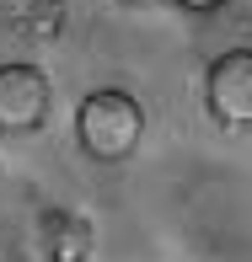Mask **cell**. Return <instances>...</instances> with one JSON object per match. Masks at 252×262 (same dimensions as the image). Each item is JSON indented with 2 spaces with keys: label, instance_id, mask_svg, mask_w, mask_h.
Wrapping results in <instances>:
<instances>
[{
  "label": "cell",
  "instance_id": "6da1fadb",
  "mask_svg": "<svg viewBox=\"0 0 252 262\" xmlns=\"http://www.w3.org/2000/svg\"><path fill=\"white\" fill-rule=\"evenodd\" d=\"M140 139H145V107L140 97H129V91L118 86H102V91H86L75 107V145L86 161L97 166H118L129 161L140 150Z\"/></svg>",
  "mask_w": 252,
  "mask_h": 262
},
{
  "label": "cell",
  "instance_id": "7a4b0ae2",
  "mask_svg": "<svg viewBox=\"0 0 252 262\" xmlns=\"http://www.w3.org/2000/svg\"><path fill=\"white\" fill-rule=\"evenodd\" d=\"M54 113V80L32 59L0 64V134H38Z\"/></svg>",
  "mask_w": 252,
  "mask_h": 262
},
{
  "label": "cell",
  "instance_id": "3957f363",
  "mask_svg": "<svg viewBox=\"0 0 252 262\" xmlns=\"http://www.w3.org/2000/svg\"><path fill=\"white\" fill-rule=\"evenodd\" d=\"M204 107L220 128H252V49H225L209 59Z\"/></svg>",
  "mask_w": 252,
  "mask_h": 262
},
{
  "label": "cell",
  "instance_id": "277c9868",
  "mask_svg": "<svg viewBox=\"0 0 252 262\" xmlns=\"http://www.w3.org/2000/svg\"><path fill=\"white\" fill-rule=\"evenodd\" d=\"M38 246H43V262H91V252H97V225L81 209H43Z\"/></svg>",
  "mask_w": 252,
  "mask_h": 262
},
{
  "label": "cell",
  "instance_id": "5b68a950",
  "mask_svg": "<svg viewBox=\"0 0 252 262\" xmlns=\"http://www.w3.org/2000/svg\"><path fill=\"white\" fill-rule=\"evenodd\" d=\"M11 27H16L22 38H32V43H59L65 6H54V0H16V6H11Z\"/></svg>",
  "mask_w": 252,
  "mask_h": 262
},
{
  "label": "cell",
  "instance_id": "8992f818",
  "mask_svg": "<svg viewBox=\"0 0 252 262\" xmlns=\"http://www.w3.org/2000/svg\"><path fill=\"white\" fill-rule=\"evenodd\" d=\"M172 6L193 11V16H209V11H225V6H231V0H172Z\"/></svg>",
  "mask_w": 252,
  "mask_h": 262
},
{
  "label": "cell",
  "instance_id": "52a82bcc",
  "mask_svg": "<svg viewBox=\"0 0 252 262\" xmlns=\"http://www.w3.org/2000/svg\"><path fill=\"white\" fill-rule=\"evenodd\" d=\"M118 6H161V0H118Z\"/></svg>",
  "mask_w": 252,
  "mask_h": 262
},
{
  "label": "cell",
  "instance_id": "ba28073f",
  "mask_svg": "<svg viewBox=\"0 0 252 262\" xmlns=\"http://www.w3.org/2000/svg\"><path fill=\"white\" fill-rule=\"evenodd\" d=\"M54 6H70V0H54Z\"/></svg>",
  "mask_w": 252,
  "mask_h": 262
}]
</instances>
